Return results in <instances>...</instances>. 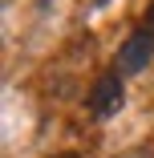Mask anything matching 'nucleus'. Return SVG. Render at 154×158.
<instances>
[{"label": "nucleus", "instance_id": "nucleus-1", "mask_svg": "<svg viewBox=\"0 0 154 158\" xmlns=\"http://www.w3.org/2000/svg\"><path fill=\"white\" fill-rule=\"evenodd\" d=\"M150 57H154V33L138 24L134 33L122 41V49H118V73H122V77L142 73V69L150 65Z\"/></svg>", "mask_w": 154, "mask_h": 158}, {"label": "nucleus", "instance_id": "nucleus-2", "mask_svg": "<svg viewBox=\"0 0 154 158\" xmlns=\"http://www.w3.org/2000/svg\"><path fill=\"white\" fill-rule=\"evenodd\" d=\"M89 114L94 118H114L118 110H122V102H126V89H122V73L118 69H110V73H102L98 81H94V89H89Z\"/></svg>", "mask_w": 154, "mask_h": 158}, {"label": "nucleus", "instance_id": "nucleus-3", "mask_svg": "<svg viewBox=\"0 0 154 158\" xmlns=\"http://www.w3.org/2000/svg\"><path fill=\"white\" fill-rule=\"evenodd\" d=\"M53 158H81V154H53Z\"/></svg>", "mask_w": 154, "mask_h": 158}, {"label": "nucleus", "instance_id": "nucleus-4", "mask_svg": "<svg viewBox=\"0 0 154 158\" xmlns=\"http://www.w3.org/2000/svg\"><path fill=\"white\" fill-rule=\"evenodd\" d=\"M94 4H98V8H102V4H106V0H94Z\"/></svg>", "mask_w": 154, "mask_h": 158}]
</instances>
